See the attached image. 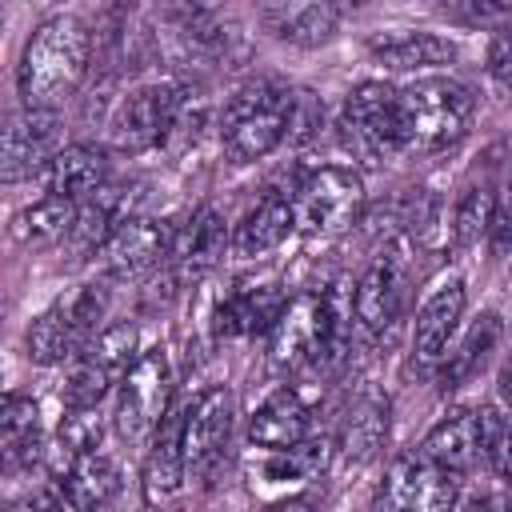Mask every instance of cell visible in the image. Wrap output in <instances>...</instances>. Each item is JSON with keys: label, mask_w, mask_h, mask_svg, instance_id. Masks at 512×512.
Here are the masks:
<instances>
[{"label": "cell", "mask_w": 512, "mask_h": 512, "mask_svg": "<svg viewBox=\"0 0 512 512\" xmlns=\"http://www.w3.org/2000/svg\"><path fill=\"white\" fill-rule=\"evenodd\" d=\"M60 148V112L56 108H20L4 128V180L36 176L48 156Z\"/></svg>", "instance_id": "14"}, {"label": "cell", "mask_w": 512, "mask_h": 512, "mask_svg": "<svg viewBox=\"0 0 512 512\" xmlns=\"http://www.w3.org/2000/svg\"><path fill=\"white\" fill-rule=\"evenodd\" d=\"M284 304H288V296L272 280L236 284V288H228L216 300L212 332L216 336H256V332H268L276 324V316H280Z\"/></svg>", "instance_id": "18"}, {"label": "cell", "mask_w": 512, "mask_h": 512, "mask_svg": "<svg viewBox=\"0 0 512 512\" xmlns=\"http://www.w3.org/2000/svg\"><path fill=\"white\" fill-rule=\"evenodd\" d=\"M296 228L312 236H336L352 228L364 212V180L356 168L320 164L292 188Z\"/></svg>", "instance_id": "6"}, {"label": "cell", "mask_w": 512, "mask_h": 512, "mask_svg": "<svg viewBox=\"0 0 512 512\" xmlns=\"http://www.w3.org/2000/svg\"><path fill=\"white\" fill-rule=\"evenodd\" d=\"M488 72L496 80V88L504 92V100L512 104V16L500 20L496 36H492V48H488Z\"/></svg>", "instance_id": "33"}, {"label": "cell", "mask_w": 512, "mask_h": 512, "mask_svg": "<svg viewBox=\"0 0 512 512\" xmlns=\"http://www.w3.org/2000/svg\"><path fill=\"white\" fill-rule=\"evenodd\" d=\"M188 480V456H184V408H168L164 420L148 436L144 452V504H168Z\"/></svg>", "instance_id": "15"}, {"label": "cell", "mask_w": 512, "mask_h": 512, "mask_svg": "<svg viewBox=\"0 0 512 512\" xmlns=\"http://www.w3.org/2000/svg\"><path fill=\"white\" fill-rule=\"evenodd\" d=\"M60 488L68 496V508L92 512V508L112 504V496L120 492V468H116V460L108 452L92 448V452L76 456V464L60 476Z\"/></svg>", "instance_id": "27"}, {"label": "cell", "mask_w": 512, "mask_h": 512, "mask_svg": "<svg viewBox=\"0 0 512 512\" xmlns=\"http://www.w3.org/2000/svg\"><path fill=\"white\" fill-rule=\"evenodd\" d=\"M492 208H496V188L488 184H472L464 188V196L456 200V212H452V240L460 248L476 244L480 236H488L492 228Z\"/></svg>", "instance_id": "31"}, {"label": "cell", "mask_w": 512, "mask_h": 512, "mask_svg": "<svg viewBox=\"0 0 512 512\" xmlns=\"http://www.w3.org/2000/svg\"><path fill=\"white\" fill-rule=\"evenodd\" d=\"M500 332H504L500 316H496V312H484V316H476V320L468 324V332H464L456 344L444 348V356H440V384H444V392L468 384V380L484 368V360H488V356L496 352V344H500Z\"/></svg>", "instance_id": "26"}, {"label": "cell", "mask_w": 512, "mask_h": 512, "mask_svg": "<svg viewBox=\"0 0 512 512\" xmlns=\"http://www.w3.org/2000/svg\"><path fill=\"white\" fill-rule=\"evenodd\" d=\"M0 444H4V464L8 468H28L44 460V440H40V408L32 396L8 392L0 408Z\"/></svg>", "instance_id": "28"}, {"label": "cell", "mask_w": 512, "mask_h": 512, "mask_svg": "<svg viewBox=\"0 0 512 512\" xmlns=\"http://www.w3.org/2000/svg\"><path fill=\"white\" fill-rule=\"evenodd\" d=\"M460 500V476L424 456L420 448L400 452L384 480V504L408 512H444Z\"/></svg>", "instance_id": "11"}, {"label": "cell", "mask_w": 512, "mask_h": 512, "mask_svg": "<svg viewBox=\"0 0 512 512\" xmlns=\"http://www.w3.org/2000/svg\"><path fill=\"white\" fill-rule=\"evenodd\" d=\"M368 56L392 72H428V68H440V64H452L456 60V44L440 32H412V28H400V32H384V36H372L368 40Z\"/></svg>", "instance_id": "22"}, {"label": "cell", "mask_w": 512, "mask_h": 512, "mask_svg": "<svg viewBox=\"0 0 512 512\" xmlns=\"http://www.w3.org/2000/svg\"><path fill=\"white\" fill-rule=\"evenodd\" d=\"M92 360H100L116 380L128 372V364L140 356L136 352V324L132 320H112V324H104L92 340H88V348H84Z\"/></svg>", "instance_id": "32"}, {"label": "cell", "mask_w": 512, "mask_h": 512, "mask_svg": "<svg viewBox=\"0 0 512 512\" xmlns=\"http://www.w3.org/2000/svg\"><path fill=\"white\" fill-rule=\"evenodd\" d=\"M320 120H324V108L312 92L296 88V100H292V116H288V140L292 144H304L320 132Z\"/></svg>", "instance_id": "34"}, {"label": "cell", "mask_w": 512, "mask_h": 512, "mask_svg": "<svg viewBox=\"0 0 512 512\" xmlns=\"http://www.w3.org/2000/svg\"><path fill=\"white\" fill-rule=\"evenodd\" d=\"M340 340V308L332 292H300L292 296L276 324L268 328V360L276 368H308L328 356Z\"/></svg>", "instance_id": "5"}, {"label": "cell", "mask_w": 512, "mask_h": 512, "mask_svg": "<svg viewBox=\"0 0 512 512\" xmlns=\"http://www.w3.org/2000/svg\"><path fill=\"white\" fill-rule=\"evenodd\" d=\"M312 432V412L292 388H276L248 420L252 448H292L304 444Z\"/></svg>", "instance_id": "23"}, {"label": "cell", "mask_w": 512, "mask_h": 512, "mask_svg": "<svg viewBox=\"0 0 512 512\" xmlns=\"http://www.w3.org/2000/svg\"><path fill=\"white\" fill-rule=\"evenodd\" d=\"M444 12L460 16L464 24H484L500 16V4L496 0H444Z\"/></svg>", "instance_id": "36"}, {"label": "cell", "mask_w": 512, "mask_h": 512, "mask_svg": "<svg viewBox=\"0 0 512 512\" xmlns=\"http://www.w3.org/2000/svg\"><path fill=\"white\" fill-rule=\"evenodd\" d=\"M168 244H172V232L148 216H124L108 240L96 248L100 264L108 276L116 280H136L144 272H152L164 256H168Z\"/></svg>", "instance_id": "12"}, {"label": "cell", "mask_w": 512, "mask_h": 512, "mask_svg": "<svg viewBox=\"0 0 512 512\" xmlns=\"http://www.w3.org/2000/svg\"><path fill=\"white\" fill-rule=\"evenodd\" d=\"M180 4V12H188V16H216L220 8H224V0H176Z\"/></svg>", "instance_id": "37"}, {"label": "cell", "mask_w": 512, "mask_h": 512, "mask_svg": "<svg viewBox=\"0 0 512 512\" xmlns=\"http://www.w3.org/2000/svg\"><path fill=\"white\" fill-rule=\"evenodd\" d=\"M296 88L280 80H252L244 84L220 116V144L236 164L264 160L288 140V116H292Z\"/></svg>", "instance_id": "2"}, {"label": "cell", "mask_w": 512, "mask_h": 512, "mask_svg": "<svg viewBox=\"0 0 512 512\" xmlns=\"http://www.w3.org/2000/svg\"><path fill=\"white\" fill-rule=\"evenodd\" d=\"M264 28L292 48H320L340 28L336 0H260Z\"/></svg>", "instance_id": "17"}, {"label": "cell", "mask_w": 512, "mask_h": 512, "mask_svg": "<svg viewBox=\"0 0 512 512\" xmlns=\"http://www.w3.org/2000/svg\"><path fill=\"white\" fill-rule=\"evenodd\" d=\"M496 252H504L512 244V176L496 188V208H492V228H488Z\"/></svg>", "instance_id": "35"}, {"label": "cell", "mask_w": 512, "mask_h": 512, "mask_svg": "<svg viewBox=\"0 0 512 512\" xmlns=\"http://www.w3.org/2000/svg\"><path fill=\"white\" fill-rule=\"evenodd\" d=\"M292 232H296L292 192H268V196H260V200L244 212V220L232 228V252H236V256H264V252L280 248Z\"/></svg>", "instance_id": "21"}, {"label": "cell", "mask_w": 512, "mask_h": 512, "mask_svg": "<svg viewBox=\"0 0 512 512\" xmlns=\"http://www.w3.org/2000/svg\"><path fill=\"white\" fill-rule=\"evenodd\" d=\"M76 216H80V200H68V196H40L32 200L28 208H20L12 216V240L20 248H52L60 244L64 236H72L76 228Z\"/></svg>", "instance_id": "25"}, {"label": "cell", "mask_w": 512, "mask_h": 512, "mask_svg": "<svg viewBox=\"0 0 512 512\" xmlns=\"http://www.w3.org/2000/svg\"><path fill=\"white\" fill-rule=\"evenodd\" d=\"M384 436H388V404L376 396H364L352 404V412L340 428V452H344V460L364 464L380 452Z\"/></svg>", "instance_id": "29"}, {"label": "cell", "mask_w": 512, "mask_h": 512, "mask_svg": "<svg viewBox=\"0 0 512 512\" xmlns=\"http://www.w3.org/2000/svg\"><path fill=\"white\" fill-rule=\"evenodd\" d=\"M184 112V92L168 80H148L124 92L108 116V140L120 152H144L156 148L180 120Z\"/></svg>", "instance_id": "8"}, {"label": "cell", "mask_w": 512, "mask_h": 512, "mask_svg": "<svg viewBox=\"0 0 512 512\" xmlns=\"http://www.w3.org/2000/svg\"><path fill=\"white\" fill-rule=\"evenodd\" d=\"M400 112L408 128V152H444L464 140L476 96L456 76H416L400 88Z\"/></svg>", "instance_id": "3"}, {"label": "cell", "mask_w": 512, "mask_h": 512, "mask_svg": "<svg viewBox=\"0 0 512 512\" xmlns=\"http://www.w3.org/2000/svg\"><path fill=\"white\" fill-rule=\"evenodd\" d=\"M340 144L364 164H384L404 156L408 128L400 112V88L380 80L356 84L340 108Z\"/></svg>", "instance_id": "4"}, {"label": "cell", "mask_w": 512, "mask_h": 512, "mask_svg": "<svg viewBox=\"0 0 512 512\" xmlns=\"http://www.w3.org/2000/svg\"><path fill=\"white\" fill-rule=\"evenodd\" d=\"M88 60H92V32L80 16L44 20L20 52V68H16L20 100L28 108H60V100H68L80 88Z\"/></svg>", "instance_id": "1"}, {"label": "cell", "mask_w": 512, "mask_h": 512, "mask_svg": "<svg viewBox=\"0 0 512 512\" xmlns=\"http://www.w3.org/2000/svg\"><path fill=\"white\" fill-rule=\"evenodd\" d=\"M464 304H468V292H464V280L452 276L444 280L416 312V328H412V360L420 368H436L444 348L452 344L460 320H464Z\"/></svg>", "instance_id": "16"}, {"label": "cell", "mask_w": 512, "mask_h": 512, "mask_svg": "<svg viewBox=\"0 0 512 512\" xmlns=\"http://www.w3.org/2000/svg\"><path fill=\"white\" fill-rule=\"evenodd\" d=\"M88 340H92V336H88L84 324L76 320L68 296L56 300L52 308H44V312L28 324V332H24L28 360H32V364H44V368H56V364L76 360V356L88 348Z\"/></svg>", "instance_id": "20"}, {"label": "cell", "mask_w": 512, "mask_h": 512, "mask_svg": "<svg viewBox=\"0 0 512 512\" xmlns=\"http://www.w3.org/2000/svg\"><path fill=\"white\" fill-rule=\"evenodd\" d=\"M228 244H232V236H228V224H224L220 208L200 204L180 224V232H172L168 264H172V272H176L180 284H192V280H204L220 264V256H224Z\"/></svg>", "instance_id": "13"}, {"label": "cell", "mask_w": 512, "mask_h": 512, "mask_svg": "<svg viewBox=\"0 0 512 512\" xmlns=\"http://www.w3.org/2000/svg\"><path fill=\"white\" fill-rule=\"evenodd\" d=\"M116 432L132 444L148 440L152 428L164 420V412L172 408V368L164 348H144L128 372L116 380Z\"/></svg>", "instance_id": "7"}, {"label": "cell", "mask_w": 512, "mask_h": 512, "mask_svg": "<svg viewBox=\"0 0 512 512\" xmlns=\"http://www.w3.org/2000/svg\"><path fill=\"white\" fill-rule=\"evenodd\" d=\"M404 296H408V252L404 244H388L364 264L352 288V316L364 332H384L400 320Z\"/></svg>", "instance_id": "9"}, {"label": "cell", "mask_w": 512, "mask_h": 512, "mask_svg": "<svg viewBox=\"0 0 512 512\" xmlns=\"http://www.w3.org/2000/svg\"><path fill=\"white\" fill-rule=\"evenodd\" d=\"M232 424H236V396L224 384L204 388L192 400V408H184V456L192 480H208L216 472L232 440Z\"/></svg>", "instance_id": "10"}, {"label": "cell", "mask_w": 512, "mask_h": 512, "mask_svg": "<svg viewBox=\"0 0 512 512\" xmlns=\"http://www.w3.org/2000/svg\"><path fill=\"white\" fill-rule=\"evenodd\" d=\"M112 384H116V376L100 360H92L88 352H80L76 360H68L60 400H64V408H100V400L108 396Z\"/></svg>", "instance_id": "30"}, {"label": "cell", "mask_w": 512, "mask_h": 512, "mask_svg": "<svg viewBox=\"0 0 512 512\" xmlns=\"http://www.w3.org/2000/svg\"><path fill=\"white\" fill-rule=\"evenodd\" d=\"M420 452L432 456L436 464H444L456 476H468L476 464H484V444H480V412L460 408L452 416H444L424 440Z\"/></svg>", "instance_id": "24"}, {"label": "cell", "mask_w": 512, "mask_h": 512, "mask_svg": "<svg viewBox=\"0 0 512 512\" xmlns=\"http://www.w3.org/2000/svg\"><path fill=\"white\" fill-rule=\"evenodd\" d=\"M40 188L48 196H68V200H88L108 184V156L96 144H64L48 156V164L36 172Z\"/></svg>", "instance_id": "19"}]
</instances>
